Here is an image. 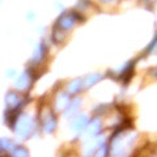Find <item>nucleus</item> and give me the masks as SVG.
<instances>
[{
	"mask_svg": "<svg viewBox=\"0 0 157 157\" xmlns=\"http://www.w3.org/2000/svg\"><path fill=\"white\" fill-rule=\"evenodd\" d=\"M78 109H80V100H78V98H73L70 106L64 110V117L68 118V119H73V118L77 115Z\"/></svg>",
	"mask_w": 157,
	"mask_h": 157,
	"instance_id": "obj_8",
	"label": "nucleus"
},
{
	"mask_svg": "<svg viewBox=\"0 0 157 157\" xmlns=\"http://www.w3.org/2000/svg\"><path fill=\"white\" fill-rule=\"evenodd\" d=\"M17 145V141H14L11 137H0V149H2L3 156H8Z\"/></svg>",
	"mask_w": 157,
	"mask_h": 157,
	"instance_id": "obj_6",
	"label": "nucleus"
},
{
	"mask_svg": "<svg viewBox=\"0 0 157 157\" xmlns=\"http://www.w3.org/2000/svg\"><path fill=\"white\" fill-rule=\"evenodd\" d=\"M45 54H46V47H45V45H43V43H39V45L36 47L34 52H33L30 62L33 63V64H39V63L43 60V58H45Z\"/></svg>",
	"mask_w": 157,
	"mask_h": 157,
	"instance_id": "obj_9",
	"label": "nucleus"
},
{
	"mask_svg": "<svg viewBox=\"0 0 157 157\" xmlns=\"http://www.w3.org/2000/svg\"><path fill=\"white\" fill-rule=\"evenodd\" d=\"M2 157H4V156H2Z\"/></svg>",
	"mask_w": 157,
	"mask_h": 157,
	"instance_id": "obj_16",
	"label": "nucleus"
},
{
	"mask_svg": "<svg viewBox=\"0 0 157 157\" xmlns=\"http://www.w3.org/2000/svg\"><path fill=\"white\" fill-rule=\"evenodd\" d=\"M78 20H80V16H78L76 12H66L58 18L56 28L60 29L62 32L70 30L71 28L75 26V24L78 21Z\"/></svg>",
	"mask_w": 157,
	"mask_h": 157,
	"instance_id": "obj_2",
	"label": "nucleus"
},
{
	"mask_svg": "<svg viewBox=\"0 0 157 157\" xmlns=\"http://www.w3.org/2000/svg\"><path fill=\"white\" fill-rule=\"evenodd\" d=\"M3 156V153H2V149H0V157H2Z\"/></svg>",
	"mask_w": 157,
	"mask_h": 157,
	"instance_id": "obj_15",
	"label": "nucleus"
},
{
	"mask_svg": "<svg viewBox=\"0 0 157 157\" xmlns=\"http://www.w3.org/2000/svg\"><path fill=\"white\" fill-rule=\"evenodd\" d=\"M71 96L68 94V93H59V94L56 96V102H55V107L56 110L59 111H64L68 106H70L71 104Z\"/></svg>",
	"mask_w": 157,
	"mask_h": 157,
	"instance_id": "obj_7",
	"label": "nucleus"
},
{
	"mask_svg": "<svg viewBox=\"0 0 157 157\" xmlns=\"http://www.w3.org/2000/svg\"><path fill=\"white\" fill-rule=\"evenodd\" d=\"M101 78H102L101 73H89V75H86L82 78V89H88V88L93 86L94 84H97Z\"/></svg>",
	"mask_w": 157,
	"mask_h": 157,
	"instance_id": "obj_10",
	"label": "nucleus"
},
{
	"mask_svg": "<svg viewBox=\"0 0 157 157\" xmlns=\"http://www.w3.org/2000/svg\"><path fill=\"white\" fill-rule=\"evenodd\" d=\"M33 82V75L30 70H25L21 75H18L16 77V81H14V90H17L20 93L28 90L30 88Z\"/></svg>",
	"mask_w": 157,
	"mask_h": 157,
	"instance_id": "obj_3",
	"label": "nucleus"
},
{
	"mask_svg": "<svg viewBox=\"0 0 157 157\" xmlns=\"http://www.w3.org/2000/svg\"><path fill=\"white\" fill-rule=\"evenodd\" d=\"M89 117L85 115V114H80V115H76L75 118L72 119V123H71V128L75 131V132H78L81 134L82 131L85 130V127L89 123Z\"/></svg>",
	"mask_w": 157,
	"mask_h": 157,
	"instance_id": "obj_5",
	"label": "nucleus"
},
{
	"mask_svg": "<svg viewBox=\"0 0 157 157\" xmlns=\"http://www.w3.org/2000/svg\"><path fill=\"white\" fill-rule=\"evenodd\" d=\"M4 157H29V151L24 145L18 144L11 153H9L8 156H4Z\"/></svg>",
	"mask_w": 157,
	"mask_h": 157,
	"instance_id": "obj_12",
	"label": "nucleus"
},
{
	"mask_svg": "<svg viewBox=\"0 0 157 157\" xmlns=\"http://www.w3.org/2000/svg\"><path fill=\"white\" fill-rule=\"evenodd\" d=\"M41 126L42 130L46 134H51L56 128V118L54 115L52 110H48L47 113H43V115H41Z\"/></svg>",
	"mask_w": 157,
	"mask_h": 157,
	"instance_id": "obj_4",
	"label": "nucleus"
},
{
	"mask_svg": "<svg viewBox=\"0 0 157 157\" xmlns=\"http://www.w3.org/2000/svg\"><path fill=\"white\" fill-rule=\"evenodd\" d=\"M80 90H82V78H75L67 84V93L71 97L77 94Z\"/></svg>",
	"mask_w": 157,
	"mask_h": 157,
	"instance_id": "obj_11",
	"label": "nucleus"
},
{
	"mask_svg": "<svg viewBox=\"0 0 157 157\" xmlns=\"http://www.w3.org/2000/svg\"><path fill=\"white\" fill-rule=\"evenodd\" d=\"M6 76H7V77H11V78H14V77H16V70H14V68H11V70H8Z\"/></svg>",
	"mask_w": 157,
	"mask_h": 157,
	"instance_id": "obj_13",
	"label": "nucleus"
},
{
	"mask_svg": "<svg viewBox=\"0 0 157 157\" xmlns=\"http://www.w3.org/2000/svg\"><path fill=\"white\" fill-rule=\"evenodd\" d=\"M102 2H105V3H109V2H114V0H102Z\"/></svg>",
	"mask_w": 157,
	"mask_h": 157,
	"instance_id": "obj_14",
	"label": "nucleus"
},
{
	"mask_svg": "<svg viewBox=\"0 0 157 157\" xmlns=\"http://www.w3.org/2000/svg\"><path fill=\"white\" fill-rule=\"evenodd\" d=\"M9 128H12V131L14 132V135L17 136L18 140L25 141L33 135V131L36 128V123H34L32 117L20 113Z\"/></svg>",
	"mask_w": 157,
	"mask_h": 157,
	"instance_id": "obj_1",
	"label": "nucleus"
}]
</instances>
